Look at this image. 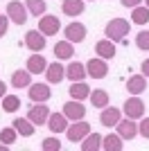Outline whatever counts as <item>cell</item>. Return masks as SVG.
<instances>
[{
	"label": "cell",
	"instance_id": "cell-1",
	"mask_svg": "<svg viewBox=\"0 0 149 151\" xmlns=\"http://www.w3.org/2000/svg\"><path fill=\"white\" fill-rule=\"evenodd\" d=\"M129 29H131V23L127 18H111L106 23V27H104V34H106L108 41H113V43H124Z\"/></svg>",
	"mask_w": 149,
	"mask_h": 151
},
{
	"label": "cell",
	"instance_id": "cell-2",
	"mask_svg": "<svg viewBox=\"0 0 149 151\" xmlns=\"http://www.w3.org/2000/svg\"><path fill=\"white\" fill-rule=\"evenodd\" d=\"M63 36H66V41H70L72 45L84 43V41H86V25L79 23V20H72V23H68V25L63 27Z\"/></svg>",
	"mask_w": 149,
	"mask_h": 151
},
{
	"label": "cell",
	"instance_id": "cell-3",
	"mask_svg": "<svg viewBox=\"0 0 149 151\" xmlns=\"http://www.w3.org/2000/svg\"><path fill=\"white\" fill-rule=\"evenodd\" d=\"M5 14L9 16V20H12L14 25H25L27 23V7L20 2V0H12L9 5H7V9H5Z\"/></svg>",
	"mask_w": 149,
	"mask_h": 151
},
{
	"label": "cell",
	"instance_id": "cell-4",
	"mask_svg": "<svg viewBox=\"0 0 149 151\" xmlns=\"http://www.w3.org/2000/svg\"><path fill=\"white\" fill-rule=\"evenodd\" d=\"M88 133H90V124L86 120H77L72 124H68V129H66V135H68L70 142H81Z\"/></svg>",
	"mask_w": 149,
	"mask_h": 151
},
{
	"label": "cell",
	"instance_id": "cell-5",
	"mask_svg": "<svg viewBox=\"0 0 149 151\" xmlns=\"http://www.w3.org/2000/svg\"><path fill=\"white\" fill-rule=\"evenodd\" d=\"M124 115L127 117H131V120H140L145 115V101L138 97V95H133V97H129V99L124 101V106H122Z\"/></svg>",
	"mask_w": 149,
	"mask_h": 151
},
{
	"label": "cell",
	"instance_id": "cell-6",
	"mask_svg": "<svg viewBox=\"0 0 149 151\" xmlns=\"http://www.w3.org/2000/svg\"><path fill=\"white\" fill-rule=\"evenodd\" d=\"M48 117H50V108L45 106V101H38L36 106H30V111H27V120L36 126L48 124Z\"/></svg>",
	"mask_w": 149,
	"mask_h": 151
},
{
	"label": "cell",
	"instance_id": "cell-7",
	"mask_svg": "<svg viewBox=\"0 0 149 151\" xmlns=\"http://www.w3.org/2000/svg\"><path fill=\"white\" fill-rule=\"evenodd\" d=\"M63 115H66L70 122L84 120V117H86V106H84L79 99H70V101L63 104Z\"/></svg>",
	"mask_w": 149,
	"mask_h": 151
},
{
	"label": "cell",
	"instance_id": "cell-8",
	"mask_svg": "<svg viewBox=\"0 0 149 151\" xmlns=\"http://www.w3.org/2000/svg\"><path fill=\"white\" fill-rule=\"evenodd\" d=\"M45 34H41L38 29H30L25 34V47L32 52H43L45 50Z\"/></svg>",
	"mask_w": 149,
	"mask_h": 151
},
{
	"label": "cell",
	"instance_id": "cell-9",
	"mask_svg": "<svg viewBox=\"0 0 149 151\" xmlns=\"http://www.w3.org/2000/svg\"><path fill=\"white\" fill-rule=\"evenodd\" d=\"M86 72H88L90 79H104V77L108 75V65H106L104 59L95 57V59H90V61L86 63Z\"/></svg>",
	"mask_w": 149,
	"mask_h": 151
},
{
	"label": "cell",
	"instance_id": "cell-10",
	"mask_svg": "<svg viewBox=\"0 0 149 151\" xmlns=\"http://www.w3.org/2000/svg\"><path fill=\"white\" fill-rule=\"evenodd\" d=\"M59 29H61V23H59L56 16H48V14L41 16V20H38V32H41V34L54 36V34H59Z\"/></svg>",
	"mask_w": 149,
	"mask_h": 151
},
{
	"label": "cell",
	"instance_id": "cell-11",
	"mask_svg": "<svg viewBox=\"0 0 149 151\" xmlns=\"http://www.w3.org/2000/svg\"><path fill=\"white\" fill-rule=\"evenodd\" d=\"M115 129H118V135L122 140H133L138 135V124H136V120H131V117L120 120L118 124H115Z\"/></svg>",
	"mask_w": 149,
	"mask_h": 151
},
{
	"label": "cell",
	"instance_id": "cell-12",
	"mask_svg": "<svg viewBox=\"0 0 149 151\" xmlns=\"http://www.w3.org/2000/svg\"><path fill=\"white\" fill-rule=\"evenodd\" d=\"M122 120V111L120 108H113V106H104L102 108V113H99V124L102 126H115L118 122Z\"/></svg>",
	"mask_w": 149,
	"mask_h": 151
},
{
	"label": "cell",
	"instance_id": "cell-13",
	"mask_svg": "<svg viewBox=\"0 0 149 151\" xmlns=\"http://www.w3.org/2000/svg\"><path fill=\"white\" fill-rule=\"evenodd\" d=\"M27 95H30V99L34 101V104H38V101H48L50 97H52V90H50L48 83H32Z\"/></svg>",
	"mask_w": 149,
	"mask_h": 151
},
{
	"label": "cell",
	"instance_id": "cell-14",
	"mask_svg": "<svg viewBox=\"0 0 149 151\" xmlns=\"http://www.w3.org/2000/svg\"><path fill=\"white\" fill-rule=\"evenodd\" d=\"M68 117L63 113H50V117H48V129L54 135H59V133H66V129H68Z\"/></svg>",
	"mask_w": 149,
	"mask_h": 151
},
{
	"label": "cell",
	"instance_id": "cell-15",
	"mask_svg": "<svg viewBox=\"0 0 149 151\" xmlns=\"http://www.w3.org/2000/svg\"><path fill=\"white\" fill-rule=\"evenodd\" d=\"M45 77H48V83H61L63 79H66V68H63L59 61L48 63V68H45Z\"/></svg>",
	"mask_w": 149,
	"mask_h": 151
},
{
	"label": "cell",
	"instance_id": "cell-16",
	"mask_svg": "<svg viewBox=\"0 0 149 151\" xmlns=\"http://www.w3.org/2000/svg\"><path fill=\"white\" fill-rule=\"evenodd\" d=\"M25 68L30 70L32 75H41V72H45V68H48V61H45V57L41 54V52H34V54L27 59Z\"/></svg>",
	"mask_w": 149,
	"mask_h": 151
},
{
	"label": "cell",
	"instance_id": "cell-17",
	"mask_svg": "<svg viewBox=\"0 0 149 151\" xmlns=\"http://www.w3.org/2000/svg\"><path fill=\"white\" fill-rule=\"evenodd\" d=\"M66 77H68L70 81H84V79L88 77L86 65H84V63H79V61H70L68 68H66Z\"/></svg>",
	"mask_w": 149,
	"mask_h": 151
},
{
	"label": "cell",
	"instance_id": "cell-18",
	"mask_svg": "<svg viewBox=\"0 0 149 151\" xmlns=\"http://www.w3.org/2000/svg\"><path fill=\"white\" fill-rule=\"evenodd\" d=\"M95 52H97L99 59L108 61V59L115 57V43H113V41H108V38H102V41H97V43H95Z\"/></svg>",
	"mask_w": 149,
	"mask_h": 151
},
{
	"label": "cell",
	"instance_id": "cell-19",
	"mask_svg": "<svg viewBox=\"0 0 149 151\" xmlns=\"http://www.w3.org/2000/svg\"><path fill=\"white\" fill-rule=\"evenodd\" d=\"M127 90L131 95H142L147 90V77L145 75H133L127 79Z\"/></svg>",
	"mask_w": 149,
	"mask_h": 151
},
{
	"label": "cell",
	"instance_id": "cell-20",
	"mask_svg": "<svg viewBox=\"0 0 149 151\" xmlns=\"http://www.w3.org/2000/svg\"><path fill=\"white\" fill-rule=\"evenodd\" d=\"M86 9V0H63L61 2V12L66 16H81Z\"/></svg>",
	"mask_w": 149,
	"mask_h": 151
},
{
	"label": "cell",
	"instance_id": "cell-21",
	"mask_svg": "<svg viewBox=\"0 0 149 151\" xmlns=\"http://www.w3.org/2000/svg\"><path fill=\"white\" fill-rule=\"evenodd\" d=\"M12 126L18 131V135H23V138H32L34 131H36V124H32L27 117H16V120L12 122Z\"/></svg>",
	"mask_w": 149,
	"mask_h": 151
},
{
	"label": "cell",
	"instance_id": "cell-22",
	"mask_svg": "<svg viewBox=\"0 0 149 151\" xmlns=\"http://www.w3.org/2000/svg\"><path fill=\"white\" fill-rule=\"evenodd\" d=\"M12 86H14V88H30V86H32V72L27 68H25V70H14Z\"/></svg>",
	"mask_w": 149,
	"mask_h": 151
},
{
	"label": "cell",
	"instance_id": "cell-23",
	"mask_svg": "<svg viewBox=\"0 0 149 151\" xmlns=\"http://www.w3.org/2000/svg\"><path fill=\"white\" fill-rule=\"evenodd\" d=\"M54 57L61 59V61H68V59L74 57V47L70 41H59V43L54 45Z\"/></svg>",
	"mask_w": 149,
	"mask_h": 151
},
{
	"label": "cell",
	"instance_id": "cell-24",
	"mask_svg": "<svg viewBox=\"0 0 149 151\" xmlns=\"http://www.w3.org/2000/svg\"><path fill=\"white\" fill-rule=\"evenodd\" d=\"M102 149V135L90 131L86 138L81 140V151H99Z\"/></svg>",
	"mask_w": 149,
	"mask_h": 151
},
{
	"label": "cell",
	"instance_id": "cell-25",
	"mask_svg": "<svg viewBox=\"0 0 149 151\" xmlns=\"http://www.w3.org/2000/svg\"><path fill=\"white\" fill-rule=\"evenodd\" d=\"M68 93H70V97L72 99H88L90 97V88H88L84 81H72V86L68 88Z\"/></svg>",
	"mask_w": 149,
	"mask_h": 151
},
{
	"label": "cell",
	"instance_id": "cell-26",
	"mask_svg": "<svg viewBox=\"0 0 149 151\" xmlns=\"http://www.w3.org/2000/svg\"><path fill=\"white\" fill-rule=\"evenodd\" d=\"M131 23L136 25H147L149 23V7L147 5H138L131 9Z\"/></svg>",
	"mask_w": 149,
	"mask_h": 151
},
{
	"label": "cell",
	"instance_id": "cell-27",
	"mask_svg": "<svg viewBox=\"0 0 149 151\" xmlns=\"http://www.w3.org/2000/svg\"><path fill=\"white\" fill-rule=\"evenodd\" d=\"M102 149L104 151H122L124 149V142L120 135H106V138H102Z\"/></svg>",
	"mask_w": 149,
	"mask_h": 151
},
{
	"label": "cell",
	"instance_id": "cell-28",
	"mask_svg": "<svg viewBox=\"0 0 149 151\" xmlns=\"http://www.w3.org/2000/svg\"><path fill=\"white\" fill-rule=\"evenodd\" d=\"M88 99L93 101V108H104V106H108V93H106V90H102V88L93 90Z\"/></svg>",
	"mask_w": 149,
	"mask_h": 151
},
{
	"label": "cell",
	"instance_id": "cell-29",
	"mask_svg": "<svg viewBox=\"0 0 149 151\" xmlns=\"http://www.w3.org/2000/svg\"><path fill=\"white\" fill-rule=\"evenodd\" d=\"M20 108V97L18 95H5L2 97V111L5 113H16Z\"/></svg>",
	"mask_w": 149,
	"mask_h": 151
},
{
	"label": "cell",
	"instance_id": "cell-30",
	"mask_svg": "<svg viewBox=\"0 0 149 151\" xmlns=\"http://www.w3.org/2000/svg\"><path fill=\"white\" fill-rule=\"evenodd\" d=\"M25 7H27V12L32 16H43L48 5H45V0H25Z\"/></svg>",
	"mask_w": 149,
	"mask_h": 151
},
{
	"label": "cell",
	"instance_id": "cell-31",
	"mask_svg": "<svg viewBox=\"0 0 149 151\" xmlns=\"http://www.w3.org/2000/svg\"><path fill=\"white\" fill-rule=\"evenodd\" d=\"M16 138H18V131H16L14 126H7V129L0 131V142H5V145H9V147L16 142Z\"/></svg>",
	"mask_w": 149,
	"mask_h": 151
},
{
	"label": "cell",
	"instance_id": "cell-32",
	"mask_svg": "<svg viewBox=\"0 0 149 151\" xmlns=\"http://www.w3.org/2000/svg\"><path fill=\"white\" fill-rule=\"evenodd\" d=\"M136 47L142 52H149V29H142L136 34Z\"/></svg>",
	"mask_w": 149,
	"mask_h": 151
},
{
	"label": "cell",
	"instance_id": "cell-33",
	"mask_svg": "<svg viewBox=\"0 0 149 151\" xmlns=\"http://www.w3.org/2000/svg\"><path fill=\"white\" fill-rule=\"evenodd\" d=\"M41 149L43 151H59L61 149V142H59V138H45L41 142Z\"/></svg>",
	"mask_w": 149,
	"mask_h": 151
},
{
	"label": "cell",
	"instance_id": "cell-34",
	"mask_svg": "<svg viewBox=\"0 0 149 151\" xmlns=\"http://www.w3.org/2000/svg\"><path fill=\"white\" fill-rule=\"evenodd\" d=\"M138 135H142L145 140H149V117H145V120L138 124Z\"/></svg>",
	"mask_w": 149,
	"mask_h": 151
},
{
	"label": "cell",
	"instance_id": "cell-35",
	"mask_svg": "<svg viewBox=\"0 0 149 151\" xmlns=\"http://www.w3.org/2000/svg\"><path fill=\"white\" fill-rule=\"evenodd\" d=\"M9 23H12V20H9V16H7V14H5V16H0V38L7 34V29H9Z\"/></svg>",
	"mask_w": 149,
	"mask_h": 151
},
{
	"label": "cell",
	"instance_id": "cell-36",
	"mask_svg": "<svg viewBox=\"0 0 149 151\" xmlns=\"http://www.w3.org/2000/svg\"><path fill=\"white\" fill-rule=\"evenodd\" d=\"M120 5H122V7H131V9H133V7L142 5V0H120Z\"/></svg>",
	"mask_w": 149,
	"mask_h": 151
},
{
	"label": "cell",
	"instance_id": "cell-37",
	"mask_svg": "<svg viewBox=\"0 0 149 151\" xmlns=\"http://www.w3.org/2000/svg\"><path fill=\"white\" fill-rule=\"evenodd\" d=\"M142 75L149 79V59H145V61H142Z\"/></svg>",
	"mask_w": 149,
	"mask_h": 151
},
{
	"label": "cell",
	"instance_id": "cell-38",
	"mask_svg": "<svg viewBox=\"0 0 149 151\" xmlns=\"http://www.w3.org/2000/svg\"><path fill=\"white\" fill-rule=\"evenodd\" d=\"M5 95H7V83H5V81H0V99H2Z\"/></svg>",
	"mask_w": 149,
	"mask_h": 151
},
{
	"label": "cell",
	"instance_id": "cell-39",
	"mask_svg": "<svg viewBox=\"0 0 149 151\" xmlns=\"http://www.w3.org/2000/svg\"><path fill=\"white\" fill-rule=\"evenodd\" d=\"M9 149V145H5V142H2V145H0V151H7Z\"/></svg>",
	"mask_w": 149,
	"mask_h": 151
},
{
	"label": "cell",
	"instance_id": "cell-40",
	"mask_svg": "<svg viewBox=\"0 0 149 151\" xmlns=\"http://www.w3.org/2000/svg\"><path fill=\"white\" fill-rule=\"evenodd\" d=\"M145 5H147V7H149V0H145Z\"/></svg>",
	"mask_w": 149,
	"mask_h": 151
},
{
	"label": "cell",
	"instance_id": "cell-41",
	"mask_svg": "<svg viewBox=\"0 0 149 151\" xmlns=\"http://www.w3.org/2000/svg\"><path fill=\"white\" fill-rule=\"evenodd\" d=\"M90 2H93V0H90Z\"/></svg>",
	"mask_w": 149,
	"mask_h": 151
}]
</instances>
